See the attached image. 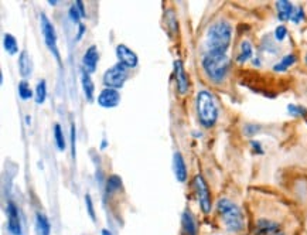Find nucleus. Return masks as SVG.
<instances>
[{
  "instance_id": "1",
  "label": "nucleus",
  "mask_w": 307,
  "mask_h": 235,
  "mask_svg": "<svg viewBox=\"0 0 307 235\" xmlns=\"http://www.w3.org/2000/svg\"><path fill=\"white\" fill-rule=\"evenodd\" d=\"M232 41V26L225 20L215 22L208 27L205 47L207 53H218L226 54V51Z\"/></svg>"
},
{
  "instance_id": "2",
  "label": "nucleus",
  "mask_w": 307,
  "mask_h": 235,
  "mask_svg": "<svg viewBox=\"0 0 307 235\" xmlns=\"http://www.w3.org/2000/svg\"><path fill=\"white\" fill-rule=\"evenodd\" d=\"M195 111L197 118L205 129L212 128L218 121V105L215 98L212 97L210 91L201 89L195 97Z\"/></svg>"
},
{
  "instance_id": "3",
  "label": "nucleus",
  "mask_w": 307,
  "mask_h": 235,
  "mask_svg": "<svg viewBox=\"0 0 307 235\" xmlns=\"http://www.w3.org/2000/svg\"><path fill=\"white\" fill-rule=\"evenodd\" d=\"M201 64L205 75L215 84L224 81L226 74L229 71V58H228L226 54L205 53Z\"/></svg>"
},
{
  "instance_id": "4",
  "label": "nucleus",
  "mask_w": 307,
  "mask_h": 235,
  "mask_svg": "<svg viewBox=\"0 0 307 235\" xmlns=\"http://www.w3.org/2000/svg\"><path fill=\"white\" fill-rule=\"evenodd\" d=\"M221 218L229 232H239L243 229V215L241 208L228 198H219L217 203Z\"/></svg>"
},
{
  "instance_id": "5",
  "label": "nucleus",
  "mask_w": 307,
  "mask_h": 235,
  "mask_svg": "<svg viewBox=\"0 0 307 235\" xmlns=\"http://www.w3.org/2000/svg\"><path fill=\"white\" fill-rule=\"evenodd\" d=\"M129 71L125 65L121 63L112 65L111 68H108L104 74V85L106 88L119 89L125 85V82L128 80Z\"/></svg>"
},
{
  "instance_id": "6",
  "label": "nucleus",
  "mask_w": 307,
  "mask_h": 235,
  "mask_svg": "<svg viewBox=\"0 0 307 235\" xmlns=\"http://www.w3.org/2000/svg\"><path fill=\"white\" fill-rule=\"evenodd\" d=\"M40 26H41V33L44 36V41H46V46L49 47V50L53 53V56L56 57L58 61V64L61 63V57H60V51L57 47V33L56 29L53 23L50 22V19L44 13L40 15Z\"/></svg>"
},
{
  "instance_id": "7",
  "label": "nucleus",
  "mask_w": 307,
  "mask_h": 235,
  "mask_svg": "<svg viewBox=\"0 0 307 235\" xmlns=\"http://www.w3.org/2000/svg\"><path fill=\"white\" fill-rule=\"evenodd\" d=\"M194 187L197 191V197L200 201V208L204 214H208L211 211V194L210 188L207 186V181L201 174H197L194 177Z\"/></svg>"
},
{
  "instance_id": "8",
  "label": "nucleus",
  "mask_w": 307,
  "mask_h": 235,
  "mask_svg": "<svg viewBox=\"0 0 307 235\" xmlns=\"http://www.w3.org/2000/svg\"><path fill=\"white\" fill-rule=\"evenodd\" d=\"M116 57L119 60V63L122 65H125L128 70L136 68L139 64V58L136 56V53L132 51L125 44H118V47H116Z\"/></svg>"
},
{
  "instance_id": "9",
  "label": "nucleus",
  "mask_w": 307,
  "mask_h": 235,
  "mask_svg": "<svg viewBox=\"0 0 307 235\" xmlns=\"http://www.w3.org/2000/svg\"><path fill=\"white\" fill-rule=\"evenodd\" d=\"M98 105L102 108H116L121 104V94L118 89L104 88L98 95Z\"/></svg>"
},
{
  "instance_id": "10",
  "label": "nucleus",
  "mask_w": 307,
  "mask_h": 235,
  "mask_svg": "<svg viewBox=\"0 0 307 235\" xmlns=\"http://www.w3.org/2000/svg\"><path fill=\"white\" fill-rule=\"evenodd\" d=\"M8 229L12 235H22V222L16 204H8Z\"/></svg>"
},
{
  "instance_id": "11",
  "label": "nucleus",
  "mask_w": 307,
  "mask_h": 235,
  "mask_svg": "<svg viewBox=\"0 0 307 235\" xmlns=\"http://www.w3.org/2000/svg\"><path fill=\"white\" fill-rule=\"evenodd\" d=\"M174 74H176V87L180 95H186L188 92V77H187L186 70L181 60L174 61Z\"/></svg>"
},
{
  "instance_id": "12",
  "label": "nucleus",
  "mask_w": 307,
  "mask_h": 235,
  "mask_svg": "<svg viewBox=\"0 0 307 235\" xmlns=\"http://www.w3.org/2000/svg\"><path fill=\"white\" fill-rule=\"evenodd\" d=\"M255 235H284V232L277 222L262 218L256 222Z\"/></svg>"
},
{
  "instance_id": "13",
  "label": "nucleus",
  "mask_w": 307,
  "mask_h": 235,
  "mask_svg": "<svg viewBox=\"0 0 307 235\" xmlns=\"http://www.w3.org/2000/svg\"><path fill=\"white\" fill-rule=\"evenodd\" d=\"M98 61H99V51H98L97 46H91V47L84 53V57H82L84 70L88 74L95 73Z\"/></svg>"
},
{
  "instance_id": "14",
  "label": "nucleus",
  "mask_w": 307,
  "mask_h": 235,
  "mask_svg": "<svg viewBox=\"0 0 307 235\" xmlns=\"http://www.w3.org/2000/svg\"><path fill=\"white\" fill-rule=\"evenodd\" d=\"M173 169H174V176L177 178V181L184 183L187 180V166L186 160H184L183 154L180 153V152H176V153H174V157H173Z\"/></svg>"
},
{
  "instance_id": "15",
  "label": "nucleus",
  "mask_w": 307,
  "mask_h": 235,
  "mask_svg": "<svg viewBox=\"0 0 307 235\" xmlns=\"http://www.w3.org/2000/svg\"><path fill=\"white\" fill-rule=\"evenodd\" d=\"M276 9H277V19L280 22H287V20H291V16L296 8L287 0H280V2H276Z\"/></svg>"
},
{
  "instance_id": "16",
  "label": "nucleus",
  "mask_w": 307,
  "mask_h": 235,
  "mask_svg": "<svg viewBox=\"0 0 307 235\" xmlns=\"http://www.w3.org/2000/svg\"><path fill=\"white\" fill-rule=\"evenodd\" d=\"M81 85L82 91H84V95L87 98L88 102L94 101V92H95V87H94V82L91 80V74H88L85 70H82L81 73Z\"/></svg>"
},
{
  "instance_id": "17",
  "label": "nucleus",
  "mask_w": 307,
  "mask_h": 235,
  "mask_svg": "<svg viewBox=\"0 0 307 235\" xmlns=\"http://www.w3.org/2000/svg\"><path fill=\"white\" fill-rule=\"evenodd\" d=\"M19 70L22 77H30L32 75V60L27 51H22L20 56H19Z\"/></svg>"
},
{
  "instance_id": "18",
  "label": "nucleus",
  "mask_w": 307,
  "mask_h": 235,
  "mask_svg": "<svg viewBox=\"0 0 307 235\" xmlns=\"http://www.w3.org/2000/svg\"><path fill=\"white\" fill-rule=\"evenodd\" d=\"M252 54H253V49H252L251 41L243 40L242 43H241V46H239V54H238V57H236V61H238L239 64H243V63H246L248 60H251Z\"/></svg>"
},
{
  "instance_id": "19",
  "label": "nucleus",
  "mask_w": 307,
  "mask_h": 235,
  "mask_svg": "<svg viewBox=\"0 0 307 235\" xmlns=\"http://www.w3.org/2000/svg\"><path fill=\"white\" fill-rule=\"evenodd\" d=\"M36 229H37L39 235H50V231H51L49 218L41 212L36 215Z\"/></svg>"
},
{
  "instance_id": "20",
  "label": "nucleus",
  "mask_w": 307,
  "mask_h": 235,
  "mask_svg": "<svg viewBox=\"0 0 307 235\" xmlns=\"http://www.w3.org/2000/svg\"><path fill=\"white\" fill-rule=\"evenodd\" d=\"M296 63V56L294 54H287L273 67V71L275 73H284L290 68L291 65Z\"/></svg>"
},
{
  "instance_id": "21",
  "label": "nucleus",
  "mask_w": 307,
  "mask_h": 235,
  "mask_svg": "<svg viewBox=\"0 0 307 235\" xmlns=\"http://www.w3.org/2000/svg\"><path fill=\"white\" fill-rule=\"evenodd\" d=\"M3 47L12 56L16 54L17 51H19V44H17V40L15 39L13 34H10V33L5 34V37H3Z\"/></svg>"
},
{
  "instance_id": "22",
  "label": "nucleus",
  "mask_w": 307,
  "mask_h": 235,
  "mask_svg": "<svg viewBox=\"0 0 307 235\" xmlns=\"http://www.w3.org/2000/svg\"><path fill=\"white\" fill-rule=\"evenodd\" d=\"M46 98H47V84H46L44 80H41V81L37 84V87H36V92H34V99H36V104H37V105L44 104Z\"/></svg>"
},
{
  "instance_id": "23",
  "label": "nucleus",
  "mask_w": 307,
  "mask_h": 235,
  "mask_svg": "<svg viewBox=\"0 0 307 235\" xmlns=\"http://www.w3.org/2000/svg\"><path fill=\"white\" fill-rule=\"evenodd\" d=\"M183 228L186 231L187 235H197V228H195V222L191 214L184 212L183 214Z\"/></svg>"
},
{
  "instance_id": "24",
  "label": "nucleus",
  "mask_w": 307,
  "mask_h": 235,
  "mask_svg": "<svg viewBox=\"0 0 307 235\" xmlns=\"http://www.w3.org/2000/svg\"><path fill=\"white\" fill-rule=\"evenodd\" d=\"M17 91H19V97L22 98L23 101L32 99L33 95H34V92H33V89H32V87H30V84L26 81V80L20 81L19 87H17Z\"/></svg>"
},
{
  "instance_id": "25",
  "label": "nucleus",
  "mask_w": 307,
  "mask_h": 235,
  "mask_svg": "<svg viewBox=\"0 0 307 235\" xmlns=\"http://www.w3.org/2000/svg\"><path fill=\"white\" fill-rule=\"evenodd\" d=\"M54 140H56L57 149H58L60 152H63V150H65L64 132H63V129H61V126H60L58 123H57V125H54Z\"/></svg>"
},
{
  "instance_id": "26",
  "label": "nucleus",
  "mask_w": 307,
  "mask_h": 235,
  "mask_svg": "<svg viewBox=\"0 0 307 235\" xmlns=\"http://www.w3.org/2000/svg\"><path fill=\"white\" fill-rule=\"evenodd\" d=\"M121 186H122L121 177H118V176H111V177L108 178V187H106L108 194L112 193L113 190H118Z\"/></svg>"
},
{
  "instance_id": "27",
  "label": "nucleus",
  "mask_w": 307,
  "mask_h": 235,
  "mask_svg": "<svg viewBox=\"0 0 307 235\" xmlns=\"http://www.w3.org/2000/svg\"><path fill=\"white\" fill-rule=\"evenodd\" d=\"M287 112H289L291 116H304V115L307 114L306 108L296 105V104H289V105H287Z\"/></svg>"
},
{
  "instance_id": "28",
  "label": "nucleus",
  "mask_w": 307,
  "mask_h": 235,
  "mask_svg": "<svg viewBox=\"0 0 307 235\" xmlns=\"http://www.w3.org/2000/svg\"><path fill=\"white\" fill-rule=\"evenodd\" d=\"M306 19V15H304V10H303V8L301 6H299V8L294 9V13H293V16H291V22L294 23V25H299L301 20H304Z\"/></svg>"
},
{
  "instance_id": "29",
  "label": "nucleus",
  "mask_w": 307,
  "mask_h": 235,
  "mask_svg": "<svg viewBox=\"0 0 307 235\" xmlns=\"http://www.w3.org/2000/svg\"><path fill=\"white\" fill-rule=\"evenodd\" d=\"M85 205H87V211H88V214H89V217H91V219H92V221H95V219H97V217H95L94 203H92V198H91V195H89V194L85 195Z\"/></svg>"
},
{
  "instance_id": "30",
  "label": "nucleus",
  "mask_w": 307,
  "mask_h": 235,
  "mask_svg": "<svg viewBox=\"0 0 307 235\" xmlns=\"http://www.w3.org/2000/svg\"><path fill=\"white\" fill-rule=\"evenodd\" d=\"M70 17H71V20H73L74 23H81L80 20L82 19L81 13H80V10H78V8H77V5H73L71 8H70Z\"/></svg>"
},
{
  "instance_id": "31",
  "label": "nucleus",
  "mask_w": 307,
  "mask_h": 235,
  "mask_svg": "<svg viewBox=\"0 0 307 235\" xmlns=\"http://www.w3.org/2000/svg\"><path fill=\"white\" fill-rule=\"evenodd\" d=\"M286 36H287V29L284 27V26H277L275 30V39L277 41H283L284 39H286Z\"/></svg>"
},
{
  "instance_id": "32",
  "label": "nucleus",
  "mask_w": 307,
  "mask_h": 235,
  "mask_svg": "<svg viewBox=\"0 0 307 235\" xmlns=\"http://www.w3.org/2000/svg\"><path fill=\"white\" fill-rule=\"evenodd\" d=\"M71 153L75 159V125H71Z\"/></svg>"
},
{
  "instance_id": "33",
  "label": "nucleus",
  "mask_w": 307,
  "mask_h": 235,
  "mask_svg": "<svg viewBox=\"0 0 307 235\" xmlns=\"http://www.w3.org/2000/svg\"><path fill=\"white\" fill-rule=\"evenodd\" d=\"M259 130L258 126H255V125H246L245 126V133L248 135V136H252L253 133H256Z\"/></svg>"
},
{
  "instance_id": "34",
  "label": "nucleus",
  "mask_w": 307,
  "mask_h": 235,
  "mask_svg": "<svg viewBox=\"0 0 307 235\" xmlns=\"http://www.w3.org/2000/svg\"><path fill=\"white\" fill-rule=\"evenodd\" d=\"M87 32V27H85V25H82V23H80L78 25V33H77V40L80 41L82 39V36H84V33Z\"/></svg>"
},
{
  "instance_id": "35",
  "label": "nucleus",
  "mask_w": 307,
  "mask_h": 235,
  "mask_svg": "<svg viewBox=\"0 0 307 235\" xmlns=\"http://www.w3.org/2000/svg\"><path fill=\"white\" fill-rule=\"evenodd\" d=\"M251 145H252V147L255 149V152H258V153H260V154L263 153V150H262V145H260L259 142H256V140H252Z\"/></svg>"
},
{
  "instance_id": "36",
  "label": "nucleus",
  "mask_w": 307,
  "mask_h": 235,
  "mask_svg": "<svg viewBox=\"0 0 307 235\" xmlns=\"http://www.w3.org/2000/svg\"><path fill=\"white\" fill-rule=\"evenodd\" d=\"M75 5H77V8H78V10H80L81 16L82 17L87 16V13H85V9H84V3H82L81 0H77V2H75Z\"/></svg>"
},
{
  "instance_id": "37",
  "label": "nucleus",
  "mask_w": 307,
  "mask_h": 235,
  "mask_svg": "<svg viewBox=\"0 0 307 235\" xmlns=\"http://www.w3.org/2000/svg\"><path fill=\"white\" fill-rule=\"evenodd\" d=\"M102 235H112V234H111L108 229H104V231H102Z\"/></svg>"
},
{
  "instance_id": "38",
  "label": "nucleus",
  "mask_w": 307,
  "mask_h": 235,
  "mask_svg": "<svg viewBox=\"0 0 307 235\" xmlns=\"http://www.w3.org/2000/svg\"><path fill=\"white\" fill-rule=\"evenodd\" d=\"M49 3H50V5H51V6H56V5H57V2H56V0H50Z\"/></svg>"
},
{
  "instance_id": "39",
  "label": "nucleus",
  "mask_w": 307,
  "mask_h": 235,
  "mask_svg": "<svg viewBox=\"0 0 307 235\" xmlns=\"http://www.w3.org/2000/svg\"><path fill=\"white\" fill-rule=\"evenodd\" d=\"M106 146V140L105 139H104V140H102V149H104V147Z\"/></svg>"
},
{
  "instance_id": "40",
  "label": "nucleus",
  "mask_w": 307,
  "mask_h": 235,
  "mask_svg": "<svg viewBox=\"0 0 307 235\" xmlns=\"http://www.w3.org/2000/svg\"><path fill=\"white\" fill-rule=\"evenodd\" d=\"M304 61H306V65H307V53H306V57H304Z\"/></svg>"
}]
</instances>
